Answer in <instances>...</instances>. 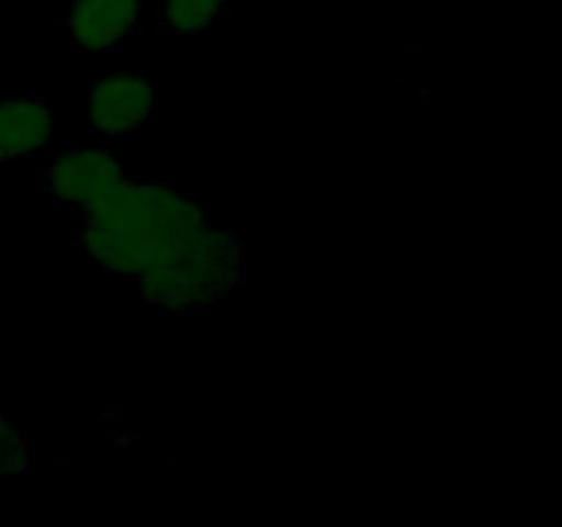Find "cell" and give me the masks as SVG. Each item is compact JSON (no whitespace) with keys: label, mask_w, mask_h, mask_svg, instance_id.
Returning a JSON list of instances; mask_svg holds the SVG:
<instances>
[{"label":"cell","mask_w":562,"mask_h":527,"mask_svg":"<svg viewBox=\"0 0 562 527\" xmlns=\"http://www.w3.org/2000/svg\"><path fill=\"white\" fill-rule=\"evenodd\" d=\"M206 220L198 198L173 184L119 179L97 203L82 209L80 245L108 272L137 278Z\"/></svg>","instance_id":"6da1fadb"},{"label":"cell","mask_w":562,"mask_h":527,"mask_svg":"<svg viewBox=\"0 0 562 527\" xmlns=\"http://www.w3.org/2000/svg\"><path fill=\"white\" fill-rule=\"evenodd\" d=\"M53 110L44 99H0V162L27 159L53 143Z\"/></svg>","instance_id":"8992f818"},{"label":"cell","mask_w":562,"mask_h":527,"mask_svg":"<svg viewBox=\"0 0 562 527\" xmlns=\"http://www.w3.org/2000/svg\"><path fill=\"white\" fill-rule=\"evenodd\" d=\"M143 0H71L66 27L88 53L115 49L140 22Z\"/></svg>","instance_id":"5b68a950"},{"label":"cell","mask_w":562,"mask_h":527,"mask_svg":"<svg viewBox=\"0 0 562 527\" xmlns=\"http://www.w3.org/2000/svg\"><path fill=\"white\" fill-rule=\"evenodd\" d=\"M228 0H165L162 20L170 33L179 36H195L212 27L217 16L225 11Z\"/></svg>","instance_id":"52a82bcc"},{"label":"cell","mask_w":562,"mask_h":527,"mask_svg":"<svg viewBox=\"0 0 562 527\" xmlns=\"http://www.w3.org/2000/svg\"><path fill=\"white\" fill-rule=\"evenodd\" d=\"M157 86L143 71H110L88 93L91 130L104 137H130L151 121Z\"/></svg>","instance_id":"3957f363"},{"label":"cell","mask_w":562,"mask_h":527,"mask_svg":"<svg viewBox=\"0 0 562 527\" xmlns=\"http://www.w3.org/2000/svg\"><path fill=\"white\" fill-rule=\"evenodd\" d=\"M27 470V445L0 412V475Z\"/></svg>","instance_id":"ba28073f"},{"label":"cell","mask_w":562,"mask_h":527,"mask_svg":"<svg viewBox=\"0 0 562 527\" xmlns=\"http://www.w3.org/2000/svg\"><path fill=\"white\" fill-rule=\"evenodd\" d=\"M245 250L234 231L212 220L187 231L154 264L137 274L143 300L168 313H190L223 300L239 285Z\"/></svg>","instance_id":"7a4b0ae2"},{"label":"cell","mask_w":562,"mask_h":527,"mask_svg":"<svg viewBox=\"0 0 562 527\" xmlns=\"http://www.w3.org/2000/svg\"><path fill=\"white\" fill-rule=\"evenodd\" d=\"M124 179L121 162L108 148H66L49 162L44 181L49 195L71 209H88L97 203L110 187Z\"/></svg>","instance_id":"277c9868"}]
</instances>
